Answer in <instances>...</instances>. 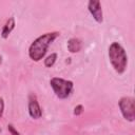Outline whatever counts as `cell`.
<instances>
[{
	"label": "cell",
	"instance_id": "7a4b0ae2",
	"mask_svg": "<svg viewBox=\"0 0 135 135\" xmlns=\"http://www.w3.org/2000/svg\"><path fill=\"white\" fill-rule=\"evenodd\" d=\"M109 59L113 69L118 74H123L128 66V55L123 46L118 42H113L109 46Z\"/></svg>",
	"mask_w": 135,
	"mask_h": 135
},
{
	"label": "cell",
	"instance_id": "8992f818",
	"mask_svg": "<svg viewBox=\"0 0 135 135\" xmlns=\"http://www.w3.org/2000/svg\"><path fill=\"white\" fill-rule=\"evenodd\" d=\"M28 114L34 119H39L42 116V110L36 98H31L28 101Z\"/></svg>",
	"mask_w": 135,
	"mask_h": 135
},
{
	"label": "cell",
	"instance_id": "7c38bea8",
	"mask_svg": "<svg viewBox=\"0 0 135 135\" xmlns=\"http://www.w3.org/2000/svg\"><path fill=\"white\" fill-rule=\"evenodd\" d=\"M3 112H4V100L2 97H0V118L3 115Z\"/></svg>",
	"mask_w": 135,
	"mask_h": 135
},
{
	"label": "cell",
	"instance_id": "277c9868",
	"mask_svg": "<svg viewBox=\"0 0 135 135\" xmlns=\"http://www.w3.org/2000/svg\"><path fill=\"white\" fill-rule=\"evenodd\" d=\"M118 107L126 120L130 122L135 120V101L133 97H121L118 101Z\"/></svg>",
	"mask_w": 135,
	"mask_h": 135
},
{
	"label": "cell",
	"instance_id": "4fadbf2b",
	"mask_svg": "<svg viewBox=\"0 0 135 135\" xmlns=\"http://www.w3.org/2000/svg\"><path fill=\"white\" fill-rule=\"evenodd\" d=\"M1 62H2V57H1V55H0V64H1Z\"/></svg>",
	"mask_w": 135,
	"mask_h": 135
},
{
	"label": "cell",
	"instance_id": "ba28073f",
	"mask_svg": "<svg viewBox=\"0 0 135 135\" xmlns=\"http://www.w3.org/2000/svg\"><path fill=\"white\" fill-rule=\"evenodd\" d=\"M82 47V41L78 38H71L68 41V51L70 53H78Z\"/></svg>",
	"mask_w": 135,
	"mask_h": 135
},
{
	"label": "cell",
	"instance_id": "30bf717a",
	"mask_svg": "<svg viewBox=\"0 0 135 135\" xmlns=\"http://www.w3.org/2000/svg\"><path fill=\"white\" fill-rule=\"evenodd\" d=\"M74 115L75 116H79V115H81L82 113H83V105L82 104H78V105H76L75 108H74Z\"/></svg>",
	"mask_w": 135,
	"mask_h": 135
},
{
	"label": "cell",
	"instance_id": "5b68a950",
	"mask_svg": "<svg viewBox=\"0 0 135 135\" xmlns=\"http://www.w3.org/2000/svg\"><path fill=\"white\" fill-rule=\"evenodd\" d=\"M88 9L90 14L93 16L94 20L97 23H101L103 21V14H102V8L100 1L98 0H90L88 3Z\"/></svg>",
	"mask_w": 135,
	"mask_h": 135
},
{
	"label": "cell",
	"instance_id": "52a82bcc",
	"mask_svg": "<svg viewBox=\"0 0 135 135\" xmlns=\"http://www.w3.org/2000/svg\"><path fill=\"white\" fill-rule=\"evenodd\" d=\"M16 26V21H15V18L14 17H11L7 19V21L5 22V24L3 25L2 27V31H1V37L3 39H6L9 34L13 32V30L15 28Z\"/></svg>",
	"mask_w": 135,
	"mask_h": 135
},
{
	"label": "cell",
	"instance_id": "3957f363",
	"mask_svg": "<svg viewBox=\"0 0 135 135\" xmlns=\"http://www.w3.org/2000/svg\"><path fill=\"white\" fill-rule=\"evenodd\" d=\"M50 84L55 93V95L59 99H65L68 98L74 89V83L71 80H66L59 77H53L50 80Z\"/></svg>",
	"mask_w": 135,
	"mask_h": 135
},
{
	"label": "cell",
	"instance_id": "8fae6325",
	"mask_svg": "<svg viewBox=\"0 0 135 135\" xmlns=\"http://www.w3.org/2000/svg\"><path fill=\"white\" fill-rule=\"evenodd\" d=\"M7 130H8V132H9L11 135H21V134L17 131V129H16L12 123H8V124H7Z\"/></svg>",
	"mask_w": 135,
	"mask_h": 135
},
{
	"label": "cell",
	"instance_id": "6da1fadb",
	"mask_svg": "<svg viewBox=\"0 0 135 135\" xmlns=\"http://www.w3.org/2000/svg\"><path fill=\"white\" fill-rule=\"evenodd\" d=\"M60 35L59 32H50L45 33L38 38H36L28 47V56L33 61H40L46 54L49 46L52 42Z\"/></svg>",
	"mask_w": 135,
	"mask_h": 135
},
{
	"label": "cell",
	"instance_id": "9c48e42d",
	"mask_svg": "<svg viewBox=\"0 0 135 135\" xmlns=\"http://www.w3.org/2000/svg\"><path fill=\"white\" fill-rule=\"evenodd\" d=\"M57 57H58L57 53H52V54H50V55L44 59V65H45L46 68L53 66V65L55 64L56 60H57Z\"/></svg>",
	"mask_w": 135,
	"mask_h": 135
},
{
	"label": "cell",
	"instance_id": "5bb4252c",
	"mask_svg": "<svg viewBox=\"0 0 135 135\" xmlns=\"http://www.w3.org/2000/svg\"><path fill=\"white\" fill-rule=\"evenodd\" d=\"M0 132H1V129H0Z\"/></svg>",
	"mask_w": 135,
	"mask_h": 135
}]
</instances>
